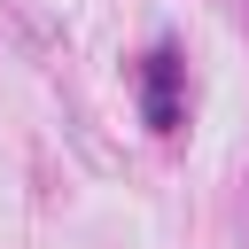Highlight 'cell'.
<instances>
[{"mask_svg":"<svg viewBox=\"0 0 249 249\" xmlns=\"http://www.w3.org/2000/svg\"><path fill=\"white\" fill-rule=\"evenodd\" d=\"M179 86H187V62H179V47H171V39H156V47H148V62H140V117H148L156 132H179V124H187Z\"/></svg>","mask_w":249,"mask_h":249,"instance_id":"6da1fadb","label":"cell"}]
</instances>
